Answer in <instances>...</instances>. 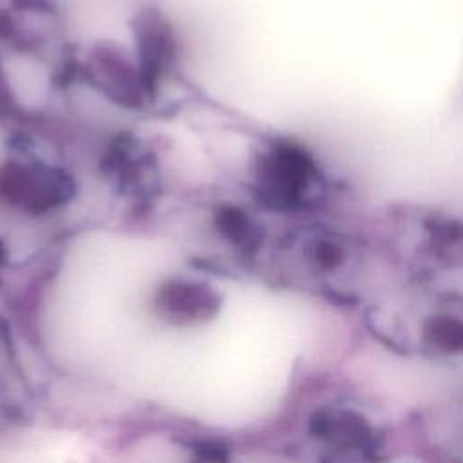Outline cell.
Returning a JSON list of instances; mask_svg holds the SVG:
<instances>
[{
    "mask_svg": "<svg viewBox=\"0 0 463 463\" xmlns=\"http://www.w3.org/2000/svg\"><path fill=\"white\" fill-rule=\"evenodd\" d=\"M221 291L206 277L172 273L157 282L150 297L154 311L174 324L204 322L221 307Z\"/></svg>",
    "mask_w": 463,
    "mask_h": 463,
    "instance_id": "obj_1",
    "label": "cell"
}]
</instances>
